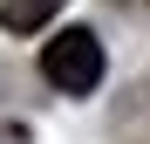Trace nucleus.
<instances>
[{
	"instance_id": "1",
	"label": "nucleus",
	"mask_w": 150,
	"mask_h": 144,
	"mask_svg": "<svg viewBox=\"0 0 150 144\" xmlns=\"http://www.w3.org/2000/svg\"><path fill=\"white\" fill-rule=\"evenodd\" d=\"M41 76L55 82L62 96H89L96 82H103V41H96L89 28H62L55 41L41 48Z\"/></svg>"
},
{
	"instance_id": "2",
	"label": "nucleus",
	"mask_w": 150,
	"mask_h": 144,
	"mask_svg": "<svg viewBox=\"0 0 150 144\" xmlns=\"http://www.w3.org/2000/svg\"><path fill=\"white\" fill-rule=\"evenodd\" d=\"M55 7H62V0H0V28H7V34H34V28L55 21Z\"/></svg>"
}]
</instances>
